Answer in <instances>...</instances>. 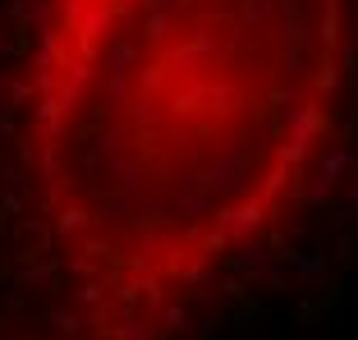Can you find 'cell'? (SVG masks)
Listing matches in <instances>:
<instances>
[{"label": "cell", "instance_id": "6da1fadb", "mask_svg": "<svg viewBox=\"0 0 358 340\" xmlns=\"http://www.w3.org/2000/svg\"><path fill=\"white\" fill-rule=\"evenodd\" d=\"M32 184L96 327L175 331L313 202L358 0H46Z\"/></svg>", "mask_w": 358, "mask_h": 340}]
</instances>
